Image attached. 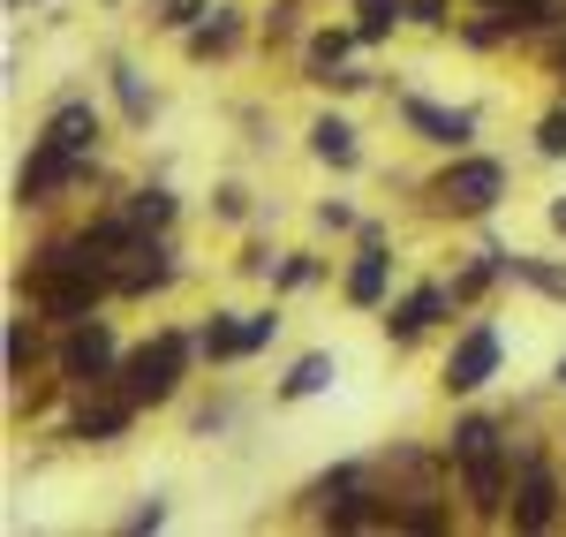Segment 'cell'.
<instances>
[{"mask_svg":"<svg viewBox=\"0 0 566 537\" xmlns=\"http://www.w3.org/2000/svg\"><path fill=\"white\" fill-rule=\"evenodd\" d=\"M310 159H317V167H333V175H355V167H363V130H355L348 114H333V106H325V114H310Z\"/></svg>","mask_w":566,"mask_h":537,"instance_id":"9a60e30c","label":"cell"},{"mask_svg":"<svg viewBox=\"0 0 566 537\" xmlns=\"http://www.w3.org/2000/svg\"><path fill=\"white\" fill-rule=\"evenodd\" d=\"M144 409L122 394V386H98V394H69V416H61V440L69 447H122L136 432Z\"/></svg>","mask_w":566,"mask_h":537,"instance_id":"9c48e42d","label":"cell"},{"mask_svg":"<svg viewBox=\"0 0 566 537\" xmlns=\"http://www.w3.org/2000/svg\"><path fill=\"white\" fill-rule=\"evenodd\" d=\"M506 280H514V288H536V296H552V303H566V266H552V258L506 250Z\"/></svg>","mask_w":566,"mask_h":537,"instance_id":"cb8c5ba5","label":"cell"},{"mask_svg":"<svg viewBox=\"0 0 566 537\" xmlns=\"http://www.w3.org/2000/svg\"><path fill=\"white\" fill-rule=\"evenodd\" d=\"M506 159H491V152H446V167L423 182V197H431L438 220H491L499 205H506Z\"/></svg>","mask_w":566,"mask_h":537,"instance_id":"3957f363","label":"cell"},{"mask_svg":"<svg viewBox=\"0 0 566 537\" xmlns=\"http://www.w3.org/2000/svg\"><path fill=\"white\" fill-rule=\"evenodd\" d=\"M197 326H151L144 341H136L129 357H122V394H129L136 409H167L181 402V386H189V371H197Z\"/></svg>","mask_w":566,"mask_h":537,"instance_id":"7a4b0ae2","label":"cell"},{"mask_svg":"<svg viewBox=\"0 0 566 537\" xmlns=\"http://www.w3.org/2000/svg\"><path fill=\"white\" fill-rule=\"evenodd\" d=\"M144 8H151V23H159V31H175V39H181V31H189L212 0H144Z\"/></svg>","mask_w":566,"mask_h":537,"instance_id":"83f0119b","label":"cell"},{"mask_svg":"<svg viewBox=\"0 0 566 537\" xmlns=\"http://www.w3.org/2000/svg\"><path fill=\"white\" fill-rule=\"evenodd\" d=\"M552 84H559V99H566V39L552 45Z\"/></svg>","mask_w":566,"mask_h":537,"instance_id":"e575fe53","label":"cell"},{"mask_svg":"<svg viewBox=\"0 0 566 537\" xmlns=\"http://www.w3.org/2000/svg\"><path fill=\"white\" fill-rule=\"evenodd\" d=\"M499 363H506V333H499V318H469V326L453 333L446 363H438V394H446V402H469V394H483V386L499 379Z\"/></svg>","mask_w":566,"mask_h":537,"instance_id":"5b68a950","label":"cell"},{"mask_svg":"<svg viewBox=\"0 0 566 537\" xmlns=\"http://www.w3.org/2000/svg\"><path fill=\"white\" fill-rule=\"evenodd\" d=\"M45 326H53V318L31 311V303L8 311V386H31V371L53 357V349H45Z\"/></svg>","mask_w":566,"mask_h":537,"instance_id":"2e32d148","label":"cell"},{"mask_svg":"<svg viewBox=\"0 0 566 537\" xmlns=\"http://www.w3.org/2000/svg\"><path fill=\"white\" fill-rule=\"evenodd\" d=\"M181 53H189V61H234V53H242V8H234V0H212V8L181 31Z\"/></svg>","mask_w":566,"mask_h":537,"instance_id":"5bb4252c","label":"cell"},{"mask_svg":"<svg viewBox=\"0 0 566 537\" xmlns=\"http://www.w3.org/2000/svg\"><path fill=\"white\" fill-rule=\"evenodd\" d=\"M122 333H114V318H76V326H61V341H53V379H61V394H98V386H114L122 379Z\"/></svg>","mask_w":566,"mask_h":537,"instance_id":"277c9868","label":"cell"},{"mask_svg":"<svg viewBox=\"0 0 566 537\" xmlns=\"http://www.w3.org/2000/svg\"><path fill=\"white\" fill-rule=\"evenodd\" d=\"M280 326H287L280 311H250V357H264V349L280 341Z\"/></svg>","mask_w":566,"mask_h":537,"instance_id":"d6a6232c","label":"cell"},{"mask_svg":"<svg viewBox=\"0 0 566 537\" xmlns=\"http://www.w3.org/2000/svg\"><path fill=\"white\" fill-rule=\"evenodd\" d=\"M181 272H189V266H181L175 227H167V235H136L129 250L114 258V296H122V303H151V296L175 288Z\"/></svg>","mask_w":566,"mask_h":537,"instance_id":"52a82bcc","label":"cell"},{"mask_svg":"<svg viewBox=\"0 0 566 537\" xmlns=\"http://www.w3.org/2000/svg\"><path fill=\"white\" fill-rule=\"evenodd\" d=\"M310 220L325 227V235H355V227H363V220H355V205H340V197H333V205H317Z\"/></svg>","mask_w":566,"mask_h":537,"instance_id":"1f68e13d","label":"cell"},{"mask_svg":"<svg viewBox=\"0 0 566 537\" xmlns=\"http://www.w3.org/2000/svg\"><path fill=\"white\" fill-rule=\"evenodd\" d=\"M197 357L205 363H250V311H205L197 318Z\"/></svg>","mask_w":566,"mask_h":537,"instance_id":"d6986e66","label":"cell"},{"mask_svg":"<svg viewBox=\"0 0 566 537\" xmlns=\"http://www.w3.org/2000/svg\"><path fill=\"white\" fill-rule=\"evenodd\" d=\"M355 45H363V39H355V23H317V31L303 39V84H325V91H333V76L348 69Z\"/></svg>","mask_w":566,"mask_h":537,"instance_id":"e0dca14e","label":"cell"},{"mask_svg":"<svg viewBox=\"0 0 566 537\" xmlns=\"http://www.w3.org/2000/svg\"><path fill=\"white\" fill-rule=\"evenodd\" d=\"M499 280H506V250H499V242H483L476 258H469V266L453 272V303L469 311V303H483V296H491Z\"/></svg>","mask_w":566,"mask_h":537,"instance_id":"7402d4cb","label":"cell"},{"mask_svg":"<svg viewBox=\"0 0 566 537\" xmlns=\"http://www.w3.org/2000/svg\"><path fill=\"white\" fill-rule=\"evenodd\" d=\"M559 515H566V485H559V469H552V454L522 447V462H514V507H506V530H552Z\"/></svg>","mask_w":566,"mask_h":537,"instance_id":"30bf717a","label":"cell"},{"mask_svg":"<svg viewBox=\"0 0 566 537\" xmlns=\"http://www.w3.org/2000/svg\"><path fill=\"white\" fill-rule=\"evenodd\" d=\"M446 462H453V493H461V515L476 530H506V507H514V462L522 447L506 440V416L491 409H461L446 424Z\"/></svg>","mask_w":566,"mask_h":537,"instance_id":"6da1fadb","label":"cell"},{"mask_svg":"<svg viewBox=\"0 0 566 537\" xmlns=\"http://www.w3.org/2000/svg\"><path fill=\"white\" fill-rule=\"evenodd\" d=\"M106 84H114L122 122H129L136 136H151V122H159V99H151V84H144V69H136L129 53H114V61H106Z\"/></svg>","mask_w":566,"mask_h":537,"instance_id":"ac0fdd59","label":"cell"},{"mask_svg":"<svg viewBox=\"0 0 566 537\" xmlns=\"http://www.w3.org/2000/svg\"><path fill=\"white\" fill-rule=\"evenodd\" d=\"M408 23L416 31H453V0H408Z\"/></svg>","mask_w":566,"mask_h":537,"instance_id":"f546056e","label":"cell"},{"mask_svg":"<svg viewBox=\"0 0 566 537\" xmlns=\"http://www.w3.org/2000/svg\"><path fill=\"white\" fill-rule=\"evenodd\" d=\"M552 386H559V394H566V357H559V363H552Z\"/></svg>","mask_w":566,"mask_h":537,"instance_id":"d590c367","label":"cell"},{"mask_svg":"<svg viewBox=\"0 0 566 537\" xmlns=\"http://www.w3.org/2000/svg\"><path fill=\"white\" fill-rule=\"evenodd\" d=\"M340 379V363H333V349H310V357L287 363V379L272 386V402H310V394H325Z\"/></svg>","mask_w":566,"mask_h":537,"instance_id":"44dd1931","label":"cell"},{"mask_svg":"<svg viewBox=\"0 0 566 537\" xmlns=\"http://www.w3.org/2000/svg\"><path fill=\"white\" fill-rule=\"evenodd\" d=\"M91 167L98 159H76V152H61L53 136H31V152H23V167H15V213H45V205H61L69 189H84Z\"/></svg>","mask_w":566,"mask_h":537,"instance_id":"8992f818","label":"cell"},{"mask_svg":"<svg viewBox=\"0 0 566 537\" xmlns=\"http://www.w3.org/2000/svg\"><path fill=\"white\" fill-rule=\"evenodd\" d=\"M317 280H325V258H317V250H287V258L272 266V296H303Z\"/></svg>","mask_w":566,"mask_h":537,"instance_id":"d4e9b609","label":"cell"},{"mask_svg":"<svg viewBox=\"0 0 566 537\" xmlns=\"http://www.w3.org/2000/svg\"><path fill=\"white\" fill-rule=\"evenodd\" d=\"M544 220H552V235L566 242V197H552V205H544Z\"/></svg>","mask_w":566,"mask_h":537,"instance_id":"836d02e7","label":"cell"},{"mask_svg":"<svg viewBox=\"0 0 566 537\" xmlns=\"http://www.w3.org/2000/svg\"><path fill=\"white\" fill-rule=\"evenodd\" d=\"M295 16H303L295 0H272V8H264V23H258V39L264 45H295V39H303V23H295Z\"/></svg>","mask_w":566,"mask_h":537,"instance_id":"4316f807","label":"cell"},{"mask_svg":"<svg viewBox=\"0 0 566 537\" xmlns=\"http://www.w3.org/2000/svg\"><path fill=\"white\" fill-rule=\"evenodd\" d=\"M453 311H461V303H453V280H416L408 296H392V303H386L378 326H386L392 349H416V341H423L431 326H446Z\"/></svg>","mask_w":566,"mask_h":537,"instance_id":"7c38bea8","label":"cell"},{"mask_svg":"<svg viewBox=\"0 0 566 537\" xmlns=\"http://www.w3.org/2000/svg\"><path fill=\"white\" fill-rule=\"evenodd\" d=\"M39 136H53L61 152H76V159H98L106 152V114H98V99L91 91H61L53 106H45Z\"/></svg>","mask_w":566,"mask_h":537,"instance_id":"4fadbf2b","label":"cell"},{"mask_svg":"<svg viewBox=\"0 0 566 537\" xmlns=\"http://www.w3.org/2000/svg\"><path fill=\"white\" fill-rule=\"evenodd\" d=\"M167 515H175V507H167V499L151 493V499H136L129 515H122V530H129V537H144V530H167Z\"/></svg>","mask_w":566,"mask_h":537,"instance_id":"f1b7e54d","label":"cell"},{"mask_svg":"<svg viewBox=\"0 0 566 537\" xmlns=\"http://www.w3.org/2000/svg\"><path fill=\"white\" fill-rule=\"evenodd\" d=\"M400 130L431 152H469L476 144V106H446V99H423V91H400Z\"/></svg>","mask_w":566,"mask_h":537,"instance_id":"8fae6325","label":"cell"},{"mask_svg":"<svg viewBox=\"0 0 566 537\" xmlns=\"http://www.w3.org/2000/svg\"><path fill=\"white\" fill-rule=\"evenodd\" d=\"M340 296H348V311H386L392 303V227L386 220L355 227V258L340 272Z\"/></svg>","mask_w":566,"mask_h":537,"instance_id":"ba28073f","label":"cell"},{"mask_svg":"<svg viewBox=\"0 0 566 537\" xmlns=\"http://www.w3.org/2000/svg\"><path fill=\"white\" fill-rule=\"evenodd\" d=\"M114 205L129 213L136 235H167V227H175V213H181V197L167 189V182H136V189H122Z\"/></svg>","mask_w":566,"mask_h":537,"instance_id":"ffe728a7","label":"cell"},{"mask_svg":"<svg viewBox=\"0 0 566 537\" xmlns=\"http://www.w3.org/2000/svg\"><path fill=\"white\" fill-rule=\"evenodd\" d=\"M348 23L363 45H392L400 23H408V0H348Z\"/></svg>","mask_w":566,"mask_h":537,"instance_id":"603a6c76","label":"cell"},{"mask_svg":"<svg viewBox=\"0 0 566 537\" xmlns=\"http://www.w3.org/2000/svg\"><path fill=\"white\" fill-rule=\"evenodd\" d=\"M212 213H219V220H250V189H242V182H219Z\"/></svg>","mask_w":566,"mask_h":537,"instance_id":"4dcf8cb0","label":"cell"},{"mask_svg":"<svg viewBox=\"0 0 566 537\" xmlns=\"http://www.w3.org/2000/svg\"><path fill=\"white\" fill-rule=\"evenodd\" d=\"M528 152H536V159H552V167L566 159V99H552V106L536 114V130H528Z\"/></svg>","mask_w":566,"mask_h":537,"instance_id":"484cf974","label":"cell"}]
</instances>
